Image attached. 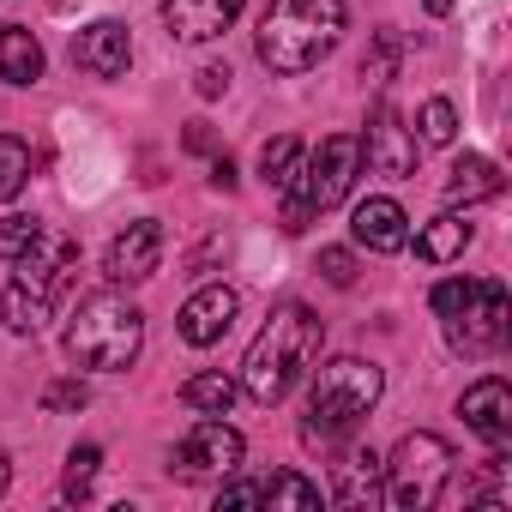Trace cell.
<instances>
[{"instance_id": "6da1fadb", "label": "cell", "mask_w": 512, "mask_h": 512, "mask_svg": "<svg viewBox=\"0 0 512 512\" xmlns=\"http://www.w3.org/2000/svg\"><path fill=\"white\" fill-rule=\"evenodd\" d=\"M320 344H326L320 314L302 308V302H278V308L266 314L260 338L247 344V362H241L235 386H241L253 404H284V398L296 392V380L320 362Z\"/></svg>"}, {"instance_id": "7a4b0ae2", "label": "cell", "mask_w": 512, "mask_h": 512, "mask_svg": "<svg viewBox=\"0 0 512 512\" xmlns=\"http://www.w3.org/2000/svg\"><path fill=\"white\" fill-rule=\"evenodd\" d=\"M79 272V241L67 229H37L31 247L13 260V284L0 290V326L19 332V338H37L49 320H55V302L67 296V278Z\"/></svg>"}, {"instance_id": "3957f363", "label": "cell", "mask_w": 512, "mask_h": 512, "mask_svg": "<svg viewBox=\"0 0 512 512\" xmlns=\"http://www.w3.org/2000/svg\"><path fill=\"white\" fill-rule=\"evenodd\" d=\"M344 25H350V7L344 0H272L266 19H260V67L278 73V79H296V73H314L338 43H344Z\"/></svg>"}, {"instance_id": "277c9868", "label": "cell", "mask_w": 512, "mask_h": 512, "mask_svg": "<svg viewBox=\"0 0 512 512\" xmlns=\"http://www.w3.org/2000/svg\"><path fill=\"white\" fill-rule=\"evenodd\" d=\"M308 404H302V440L308 446H344L380 404L386 392V374L362 356H338V362H320L308 368Z\"/></svg>"}, {"instance_id": "5b68a950", "label": "cell", "mask_w": 512, "mask_h": 512, "mask_svg": "<svg viewBox=\"0 0 512 512\" xmlns=\"http://www.w3.org/2000/svg\"><path fill=\"white\" fill-rule=\"evenodd\" d=\"M145 350V314L121 290H97L67 320V356L85 374H127Z\"/></svg>"}, {"instance_id": "8992f818", "label": "cell", "mask_w": 512, "mask_h": 512, "mask_svg": "<svg viewBox=\"0 0 512 512\" xmlns=\"http://www.w3.org/2000/svg\"><path fill=\"white\" fill-rule=\"evenodd\" d=\"M452 446L434 428H416L392 446V458H380V500L392 512H428L440 500V482L452 476Z\"/></svg>"}, {"instance_id": "52a82bcc", "label": "cell", "mask_w": 512, "mask_h": 512, "mask_svg": "<svg viewBox=\"0 0 512 512\" xmlns=\"http://www.w3.org/2000/svg\"><path fill=\"white\" fill-rule=\"evenodd\" d=\"M241 458H247L241 428H229L223 416H199L181 434V446L169 452V476H181V482H223V476L241 470Z\"/></svg>"}, {"instance_id": "ba28073f", "label": "cell", "mask_w": 512, "mask_h": 512, "mask_svg": "<svg viewBox=\"0 0 512 512\" xmlns=\"http://www.w3.org/2000/svg\"><path fill=\"white\" fill-rule=\"evenodd\" d=\"M446 344L458 356H488L506 344V284L500 278H476L470 302L446 320Z\"/></svg>"}, {"instance_id": "9c48e42d", "label": "cell", "mask_w": 512, "mask_h": 512, "mask_svg": "<svg viewBox=\"0 0 512 512\" xmlns=\"http://www.w3.org/2000/svg\"><path fill=\"white\" fill-rule=\"evenodd\" d=\"M416 133L404 127V115L392 109V103H374V115H368V133H362V157H368V169L374 175H386V181H410L416 175Z\"/></svg>"}, {"instance_id": "30bf717a", "label": "cell", "mask_w": 512, "mask_h": 512, "mask_svg": "<svg viewBox=\"0 0 512 512\" xmlns=\"http://www.w3.org/2000/svg\"><path fill=\"white\" fill-rule=\"evenodd\" d=\"M157 266H163V223L157 217L127 223L109 241V260H103L109 284H145V278H157Z\"/></svg>"}, {"instance_id": "8fae6325", "label": "cell", "mask_w": 512, "mask_h": 512, "mask_svg": "<svg viewBox=\"0 0 512 512\" xmlns=\"http://www.w3.org/2000/svg\"><path fill=\"white\" fill-rule=\"evenodd\" d=\"M127 61H133V37H127L121 19H91V25H79V37H73V67H79V73H91V79H121Z\"/></svg>"}, {"instance_id": "7c38bea8", "label": "cell", "mask_w": 512, "mask_h": 512, "mask_svg": "<svg viewBox=\"0 0 512 512\" xmlns=\"http://www.w3.org/2000/svg\"><path fill=\"white\" fill-rule=\"evenodd\" d=\"M235 308H241V296H235L229 284H205V290H193V296L181 302L175 332H181L193 350H211V344L235 326Z\"/></svg>"}, {"instance_id": "4fadbf2b", "label": "cell", "mask_w": 512, "mask_h": 512, "mask_svg": "<svg viewBox=\"0 0 512 512\" xmlns=\"http://www.w3.org/2000/svg\"><path fill=\"white\" fill-rule=\"evenodd\" d=\"M458 416H464V428H470L476 440L506 446V440H512V386H506L500 374H482L476 386H464Z\"/></svg>"}, {"instance_id": "5bb4252c", "label": "cell", "mask_w": 512, "mask_h": 512, "mask_svg": "<svg viewBox=\"0 0 512 512\" xmlns=\"http://www.w3.org/2000/svg\"><path fill=\"white\" fill-rule=\"evenodd\" d=\"M247 0H163V25L175 43H217Z\"/></svg>"}, {"instance_id": "9a60e30c", "label": "cell", "mask_w": 512, "mask_h": 512, "mask_svg": "<svg viewBox=\"0 0 512 512\" xmlns=\"http://www.w3.org/2000/svg\"><path fill=\"white\" fill-rule=\"evenodd\" d=\"M350 235H356L368 253H404V247H410V217H404L398 199L374 193V199H362V205L350 211Z\"/></svg>"}, {"instance_id": "2e32d148", "label": "cell", "mask_w": 512, "mask_h": 512, "mask_svg": "<svg viewBox=\"0 0 512 512\" xmlns=\"http://www.w3.org/2000/svg\"><path fill=\"white\" fill-rule=\"evenodd\" d=\"M500 193H506V175H500V163L482 157V151H464V157L452 163V175H446V199H452V205H482V199H500Z\"/></svg>"}, {"instance_id": "e0dca14e", "label": "cell", "mask_w": 512, "mask_h": 512, "mask_svg": "<svg viewBox=\"0 0 512 512\" xmlns=\"http://www.w3.org/2000/svg\"><path fill=\"white\" fill-rule=\"evenodd\" d=\"M43 67H49V55H43V43L25 31V25H7V31H0V79H7V85H37L43 79Z\"/></svg>"}, {"instance_id": "ac0fdd59", "label": "cell", "mask_w": 512, "mask_h": 512, "mask_svg": "<svg viewBox=\"0 0 512 512\" xmlns=\"http://www.w3.org/2000/svg\"><path fill=\"white\" fill-rule=\"evenodd\" d=\"M338 506H374L380 500V452H350V464H338V488H332Z\"/></svg>"}, {"instance_id": "d6986e66", "label": "cell", "mask_w": 512, "mask_h": 512, "mask_svg": "<svg viewBox=\"0 0 512 512\" xmlns=\"http://www.w3.org/2000/svg\"><path fill=\"white\" fill-rule=\"evenodd\" d=\"M464 247H470V223H464L458 211L434 217V223L416 235V253H422L428 266H452V260H464Z\"/></svg>"}, {"instance_id": "ffe728a7", "label": "cell", "mask_w": 512, "mask_h": 512, "mask_svg": "<svg viewBox=\"0 0 512 512\" xmlns=\"http://www.w3.org/2000/svg\"><path fill=\"white\" fill-rule=\"evenodd\" d=\"M260 506L266 512H320L326 494H320V482H308L296 470H278L272 482H260Z\"/></svg>"}, {"instance_id": "44dd1931", "label": "cell", "mask_w": 512, "mask_h": 512, "mask_svg": "<svg viewBox=\"0 0 512 512\" xmlns=\"http://www.w3.org/2000/svg\"><path fill=\"white\" fill-rule=\"evenodd\" d=\"M241 398V386L229 380V374H193V380H181V404L187 410H199V416H229V404Z\"/></svg>"}, {"instance_id": "7402d4cb", "label": "cell", "mask_w": 512, "mask_h": 512, "mask_svg": "<svg viewBox=\"0 0 512 512\" xmlns=\"http://www.w3.org/2000/svg\"><path fill=\"white\" fill-rule=\"evenodd\" d=\"M302 157H308V151H302V139H290V133L266 139V145H260V181H266L272 193H278V187H290V181L302 175Z\"/></svg>"}, {"instance_id": "603a6c76", "label": "cell", "mask_w": 512, "mask_h": 512, "mask_svg": "<svg viewBox=\"0 0 512 512\" xmlns=\"http://www.w3.org/2000/svg\"><path fill=\"white\" fill-rule=\"evenodd\" d=\"M97 470H103V446H97V440H85V446H73V452H67V482H61V488H67V500H73V506H85V500H91Z\"/></svg>"}, {"instance_id": "cb8c5ba5", "label": "cell", "mask_w": 512, "mask_h": 512, "mask_svg": "<svg viewBox=\"0 0 512 512\" xmlns=\"http://www.w3.org/2000/svg\"><path fill=\"white\" fill-rule=\"evenodd\" d=\"M25 181H31V145L13 139V133H0V205L19 199Z\"/></svg>"}, {"instance_id": "d4e9b609", "label": "cell", "mask_w": 512, "mask_h": 512, "mask_svg": "<svg viewBox=\"0 0 512 512\" xmlns=\"http://www.w3.org/2000/svg\"><path fill=\"white\" fill-rule=\"evenodd\" d=\"M398 55H404V37H398V31H380V37H374V55L362 61V79H368V85H392Z\"/></svg>"}, {"instance_id": "484cf974", "label": "cell", "mask_w": 512, "mask_h": 512, "mask_svg": "<svg viewBox=\"0 0 512 512\" xmlns=\"http://www.w3.org/2000/svg\"><path fill=\"white\" fill-rule=\"evenodd\" d=\"M458 139V109L446 97H428L422 103V139L416 145H452Z\"/></svg>"}, {"instance_id": "4316f807", "label": "cell", "mask_w": 512, "mask_h": 512, "mask_svg": "<svg viewBox=\"0 0 512 512\" xmlns=\"http://www.w3.org/2000/svg\"><path fill=\"white\" fill-rule=\"evenodd\" d=\"M43 229V217H25V211H13V217H0V260H19V253L31 247V235Z\"/></svg>"}, {"instance_id": "83f0119b", "label": "cell", "mask_w": 512, "mask_h": 512, "mask_svg": "<svg viewBox=\"0 0 512 512\" xmlns=\"http://www.w3.org/2000/svg\"><path fill=\"white\" fill-rule=\"evenodd\" d=\"M85 404H91V386H85L79 374H73V380H49V386H43V410H55V416H61V410H85Z\"/></svg>"}, {"instance_id": "f1b7e54d", "label": "cell", "mask_w": 512, "mask_h": 512, "mask_svg": "<svg viewBox=\"0 0 512 512\" xmlns=\"http://www.w3.org/2000/svg\"><path fill=\"white\" fill-rule=\"evenodd\" d=\"M470 290H476V278H440V284H434V296H428V308H434L440 320H452V314L470 302Z\"/></svg>"}, {"instance_id": "f546056e", "label": "cell", "mask_w": 512, "mask_h": 512, "mask_svg": "<svg viewBox=\"0 0 512 512\" xmlns=\"http://www.w3.org/2000/svg\"><path fill=\"white\" fill-rule=\"evenodd\" d=\"M320 272H326V284L350 290L356 284V253L350 247H320Z\"/></svg>"}, {"instance_id": "4dcf8cb0", "label": "cell", "mask_w": 512, "mask_h": 512, "mask_svg": "<svg viewBox=\"0 0 512 512\" xmlns=\"http://www.w3.org/2000/svg\"><path fill=\"white\" fill-rule=\"evenodd\" d=\"M223 506H260V482H223L217 488V512Z\"/></svg>"}, {"instance_id": "1f68e13d", "label": "cell", "mask_w": 512, "mask_h": 512, "mask_svg": "<svg viewBox=\"0 0 512 512\" xmlns=\"http://www.w3.org/2000/svg\"><path fill=\"white\" fill-rule=\"evenodd\" d=\"M217 91H229V67H205L199 73V97H217Z\"/></svg>"}, {"instance_id": "d6a6232c", "label": "cell", "mask_w": 512, "mask_h": 512, "mask_svg": "<svg viewBox=\"0 0 512 512\" xmlns=\"http://www.w3.org/2000/svg\"><path fill=\"white\" fill-rule=\"evenodd\" d=\"M211 187H223V193L235 187V163H229V157H217V163H211Z\"/></svg>"}, {"instance_id": "836d02e7", "label": "cell", "mask_w": 512, "mask_h": 512, "mask_svg": "<svg viewBox=\"0 0 512 512\" xmlns=\"http://www.w3.org/2000/svg\"><path fill=\"white\" fill-rule=\"evenodd\" d=\"M7 488H13V458L0 452V494H7Z\"/></svg>"}, {"instance_id": "e575fe53", "label": "cell", "mask_w": 512, "mask_h": 512, "mask_svg": "<svg viewBox=\"0 0 512 512\" xmlns=\"http://www.w3.org/2000/svg\"><path fill=\"white\" fill-rule=\"evenodd\" d=\"M422 7H428V13L440 19V13H452V0H422Z\"/></svg>"}]
</instances>
